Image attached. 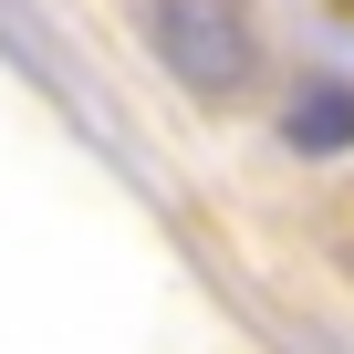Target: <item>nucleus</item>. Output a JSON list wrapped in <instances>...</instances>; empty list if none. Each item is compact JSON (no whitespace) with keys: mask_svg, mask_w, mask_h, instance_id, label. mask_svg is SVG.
Masks as SVG:
<instances>
[{"mask_svg":"<svg viewBox=\"0 0 354 354\" xmlns=\"http://www.w3.org/2000/svg\"><path fill=\"white\" fill-rule=\"evenodd\" d=\"M146 42H156V63L198 104H240L261 84V21H250V0H146Z\"/></svg>","mask_w":354,"mask_h":354,"instance_id":"1","label":"nucleus"},{"mask_svg":"<svg viewBox=\"0 0 354 354\" xmlns=\"http://www.w3.org/2000/svg\"><path fill=\"white\" fill-rule=\"evenodd\" d=\"M0 42H11V53H21V63H32V73H42L53 94H63V115H73V125H94V136H115V125H104V104H94V84L73 73V53H53V42H42V32H32L21 11H11V0H0Z\"/></svg>","mask_w":354,"mask_h":354,"instance_id":"2","label":"nucleus"},{"mask_svg":"<svg viewBox=\"0 0 354 354\" xmlns=\"http://www.w3.org/2000/svg\"><path fill=\"white\" fill-rule=\"evenodd\" d=\"M281 136H292V156H344L354 146V84H302L292 94V115H281Z\"/></svg>","mask_w":354,"mask_h":354,"instance_id":"3","label":"nucleus"},{"mask_svg":"<svg viewBox=\"0 0 354 354\" xmlns=\"http://www.w3.org/2000/svg\"><path fill=\"white\" fill-rule=\"evenodd\" d=\"M281 354H323V344H313V333H302V323H281Z\"/></svg>","mask_w":354,"mask_h":354,"instance_id":"4","label":"nucleus"}]
</instances>
